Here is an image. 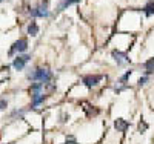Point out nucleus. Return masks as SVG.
I'll return each instance as SVG.
<instances>
[{"label": "nucleus", "instance_id": "1", "mask_svg": "<svg viewBox=\"0 0 154 144\" xmlns=\"http://www.w3.org/2000/svg\"><path fill=\"white\" fill-rule=\"evenodd\" d=\"M28 78L32 81H38V83H49L51 81V78H53V74H51L49 69L46 68H35L32 69L31 72H28Z\"/></svg>", "mask_w": 154, "mask_h": 144}, {"label": "nucleus", "instance_id": "2", "mask_svg": "<svg viewBox=\"0 0 154 144\" xmlns=\"http://www.w3.org/2000/svg\"><path fill=\"white\" fill-rule=\"evenodd\" d=\"M48 0H43V2H40L37 6L31 8L29 9V14L31 17H48L49 16V9H48Z\"/></svg>", "mask_w": 154, "mask_h": 144}, {"label": "nucleus", "instance_id": "3", "mask_svg": "<svg viewBox=\"0 0 154 144\" xmlns=\"http://www.w3.org/2000/svg\"><path fill=\"white\" fill-rule=\"evenodd\" d=\"M26 49H28V40H26V38H19L17 42H14L12 48L9 49V55L20 54V52H25Z\"/></svg>", "mask_w": 154, "mask_h": 144}, {"label": "nucleus", "instance_id": "4", "mask_svg": "<svg viewBox=\"0 0 154 144\" xmlns=\"http://www.w3.org/2000/svg\"><path fill=\"white\" fill-rule=\"evenodd\" d=\"M102 75H86V77H83V84L88 87V89H91V87H94V86H97L99 83H100V80H102Z\"/></svg>", "mask_w": 154, "mask_h": 144}, {"label": "nucleus", "instance_id": "5", "mask_svg": "<svg viewBox=\"0 0 154 144\" xmlns=\"http://www.w3.org/2000/svg\"><path fill=\"white\" fill-rule=\"evenodd\" d=\"M29 60H31L29 55H17L14 58V61H12V66H14L16 71H22L25 68V64H26Z\"/></svg>", "mask_w": 154, "mask_h": 144}, {"label": "nucleus", "instance_id": "6", "mask_svg": "<svg viewBox=\"0 0 154 144\" xmlns=\"http://www.w3.org/2000/svg\"><path fill=\"white\" fill-rule=\"evenodd\" d=\"M111 55H112V58L116 60V63H117L119 66H122V64H125V63L130 61L128 55L125 54V52H120V51H112V52H111Z\"/></svg>", "mask_w": 154, "mask_h": 144}, {"label": "nucleus", "instance_id": "7", "mask_svg": "<svg viewBox=\"0 0 154 144\" xmlns=\"http://www.w3.org/2000/svg\"><path fill=\"white\" fill-rule=\"evenodd\" d=\"M114 127L117 129V132H126L128 127H130V123L123 118H117L114 121Z\"/></svg>", "mask_w": 154, "mask_h": 144}, {"label": "nucleus", "instance_id": "8", "mask_svg": "<svg viewBox=\"0 0 154 144\" xmlns=\"http://www.w3.org/2000/svg\"><path fill=\"white\" fill-rule=\"evenodd\" d=\"M31 97H32V107H37L38 104L43 103V100H45L43 92H40V94H31Z\"/></svg>", "mask_w": 154, "mask_h": 144}, {"label": "nucleus", "instance_id": "9", "mask_svg": "<svg viewBox=\"0 0 154 144\" xmlns=\"http://www.w3.org/2000/svg\"><path fill=\"white\" fill-rule=\"evenodd\" d=\"M143 68L146 69L145 71V75H149L154 72V58H148L145 63H143Z\"/></svg>", "mask_w": 154, "mask_h": 144}, {"label": "nucleus", "instance_id": "10", "mask_svg": "<svg viewBox=\"0 0 154 144\" xmlns=\"http://www.w3.org/2000/svg\"><path fill=\"white\" fill-rule=\"evenodd\" d=\"M143 11H145V16H148V17L154 14V0H148V2L145 3Z\"/></svg>", "mask_w": 154, "mask_h": 144}, {"label": "nucleus", "instance_id": "11", "mask_svg": "<svg viewBox=\"0 0 154 144\" xmlns=\"http://www.w3.org/2000/svg\"><path fill=\"white\" fill-rule=\"evenodd\" d=\"M28 34H29L31 37H35V35L38 34V26H37L35 22H31V23L28 25Z\"/></svg>", "mask_w": 154, "mask_h": 144}, {"label": "nucleus", "instance_id": "12", "mask_svg": "<svg viewBox=\"0 0 154 144\" xmlns=\"http://www.w3.org/2000/svg\"><path fill=\"white\" fill-rule=\"evenodd\" d=\"M79 2H80V0H63L62 5L59 6V11L65 9V8H68V6H71V5H75V3H79Z\"/></svg>", "mask_w": 154, "mask_h": 144}, {"label": "nucleus", "instance_id": "13", "mask_svg": "<svg viewBox=\"0 0 154 144\" xmlns=\"http://www.w3.org/2000/svg\"><path fill=\"white\" fill-rule=\"evenodd\" d=\"M146 129H148V124H146L145 121H140V123H139V132H140V134H143Z\"/></svg>", "mask_w": 154, "mask_h": 144}, {"label": "nucleus", "instance_id": "14", "mask_svg": "<svg viewBox=\"0 0 154 144\" xmlns=\"http://www.w3.org/2000/svg\"><path fill=\"white\" fill-rule=\"evenodd\" d=\"M146 81H148V75H145V77H140V78H139V86H143V84H146Z\"/></svg>", "mask_w": 154, "mask_h": 144}, {"label": "nucleus", "instance_id": "15", "mask_svg": "<svg viewBox=\"0 0 154 144\" xmlns=\"http://www.w3.org/2000/svg\"><path fill=\"white\" fill-rule=\"evenodd\" d=\"M5 107H8V101L6 100H0V110H3Z\"/></svg>", "mask_w": 154, "mask_h": 144}, {"label": "nucleus", "instance_id": "16", "mask_svg": "<svg viewBox=\"0 0 154 144\" xmlns=\"http://www.w3.org/2000/svg\"><path fill=\"white\" fill-rule=\"evenodd\" d=\"M65 144H77V143H75V140H74L72 137H69V138L66 140V143H65Z\"/></svg>", "mask_w": 154, "mask_h": 144}, {"label": "nucleus", "instance_id": "17", "mask_svg": "<svg viewBox=\"0 0 154 144\" xmlns=\"http://www.w3.org/2000/svg\"><path fill=\"white\" fill-rule=\"evenodd\" d=\"M0 2H3V0H0Z\"/></svg>", "mask_w": 154, "mask_h": 144}]
</instances>
